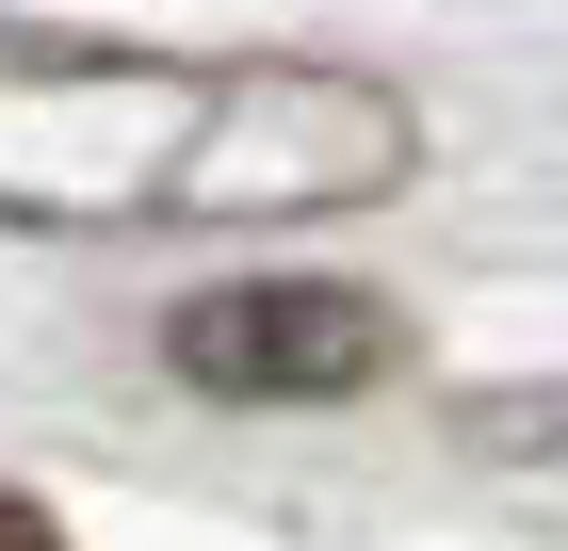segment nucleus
I'll list each match as a JSON object with an SVG mask.
<instances>
[{"mask_svg":"<svg viewBox=\"0 0 568 551\" xmlns=\"http://www.w3.org/2000/svg\"><path fill=\"white\" fill-rule=\"evenodd\" d=\"M406 163L423 114L357 65L0 33V227H293L406 195Z\"/></svg>","mask_w":568,"mask_h":551,"instance_id":"nucleus-1","label":"nucleus"},{"mask_svg":"<svg viewBox=\"0 0 568 551\" xmlns=\"http://www.w3.org/2000/svg\"><path fill=\"white\" fill-rule=\"evenodd\" d=\"M406 357V308L357 276H212L163 308V374L212 406H342Z\"/></svg>","mask_w":568,"mask_h":551,"instance_id":"nucleus-2","label":"nucleus"},{"mask_svg":"<svg viewBox=\"0 0 568 551\" xmlns=\"http://www.w3.org/2000/svg\"><path fill=\"white\" fill-rule=\"evenodd\" d=\"M0 551H65V519H49L33 487H0Z\"/></svg>","mask_w":568,"mask_h":551,"instance_id":"nucleus-3","label":"nucleus"}]
</instances>
